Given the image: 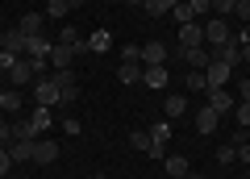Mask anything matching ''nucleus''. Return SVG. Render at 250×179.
I'll return each instance as SVG.
<instances>
[{
	"label": "nucleus",
	"instance_id": "nucleus-1",
	"mask_svg": "<svg viewBox=\"0 0 250 179\" xmlns=\"http://www.w3.org/2000/svg\"><path fill=\"white\" fill-rule=\"evenodd\" d=\"M205 42L213 46H225V42H233V29L225 25V17H213V21H205Z\"/></svg>",
	"mask_w": 250,
	"mask_h": 179
},
{
	"label": "nucleus",
	"instance_id": "nucleus-2",
	"mask_svg": "<svg viewBox=\"0 0 250 179\" xmlns=\"http://www.w3.org/2000/svg\"><path fill=\"white\" fill-rule=\"evenodd\" d=\"M175 59H184V63H188V71H205V67L213 63V54H208L205 46H192V50H184V46H179V50H175Z\"/></svg>",
	"mask_w": 250,
	"mask_h": 179
},
{
	"label": "nucleus",
	"instance_id": "nucleus-3",
	"mask_svg": "<svg viewBox=\"0 0 250 179\" xmlns=\"http://www.w3.org/2000/svg\"><path fill=\"white\" fill-rule=\"evenodd\" d=\"M208 108H213L217 117H225V113H233V108H238V96H233V92H225V88H208Z\"/></svg>",
	"mask_w": 250,
	"mask_h": 179
},
{
	"label": "nucleus",
	"instance_id": "nucleus-4",
	"mask_svg": "<svg viewBox=\"0 0 250 179\" xmlns=\"http://www.w3.org/2000/svg\"><path fill=\"white\" fill-rule=\"evenodd\" d=\"M34 100H38L42 108H54V104H59V83H54V75H50V80H34Z\"/></svg>",
	"mask_w": 250,
	"mask_h": 179
},
{
	"label": "nucleus",
	"instance_id": "nucleus-5",
	"mask_svg": "<svg viewBox=\"0 0 250 179\" xmlns=\"http://www.w3.org/2000/svg\"><path fill=\"white\" fill-rule=\"evenodd\" d=\"M34 80H38V75H34V67H29V59H17V63L9 67V83H13V88H29Z\"/></svg>",
	"mask_w": 250,
	"mask_h": 179
},
{
	"label": "nucleus",
	"instance_id": "nucleus-6",
	"mask_svg": "<svg viewBox=\"0 0 250 179\" xmlns=\"http://www.w3.org/2000/svg\"><path fill=\"white\" fill-rule=\"evenodd\" d=\"M229 75H233V67H229V63H217V59L205 67V80H208V88H225V83H229Z\"/></svg>",
	"mask_w": 250,
	"mask_h": 179
},
{
	"label": "nucleus",
	"instance_id": "nucleus-7",
	"mask_svg": "<svg viewBox=\"0 0 250 179\" xmlns=\"http://www.w3.org/2000/svg\"><path fill=\"white\" fill-rule=\"evenodd\" d=\"M179 46H184V50H192V46H205V25H196V21L179 25Z\"/></svg>",
	"mask_w": 250,
	"mask_h": 179
},
{
	"label": "nucleus",
	"instance_id": "nucleus-8",
	"mask_svg": "<svg viewBox=\"0 0 250 179\" xmlns=\"http://www.w3.org/2000/svg\"><path fill=\"white\" fill-rule=\"evenodd\" d=\"M54 159H59V146H54L50 138H38V142H34V162H38V167H50Z\"/></svg>",
	"mask_w": 250,
	"mask_h": 179
},
{
	"label": "nucleus",
	"instance_id": "nucleus-9",
	"mask_svg": "<svg viewBox=\"0 0 250 179\" xmlns=\"http://www.w3.org/2000/svg\"><path fill=\"white\" fill-rule=\"evenodd\" d=\"M50 38L46 34H34V38H25V59H50Z\"/></svg>",
	"mask_w": 250,
	"mask_h": 179
},
{
	"label": "nucleus",
	"instance_id": "nucleus-10",
	"mask_svg": "<svg viewBox=\"0 0 250 179\" xmlns=\"http://www.w3.org/2000/svg\"><path fill=\"white\" fill-rule=\"evenodd\" d=\"M71 63H75V50H71V46H62V42H54L50 46V67H54V71H67Z\"/></svg>",
	"mask_w": 250,
	"mask_h": 179
},
{
	"label": "nucleus",
	"instance_id": "nucleus-11",
	"mask_svg": "<svg viewBox=\"0 0 250 179\" xmlns=\"http://www.w3.org/2000/svg\"><path fill=\"white\" fill-rule=\"evenodd\" d=\"M59 42H62V46H71L75 59H80V54H88V42L80 38V29H75V25H62V29H59Z\"/></svg>",
	"mask_w": 250,
	"mask_h": 179
},
{
	"label": "nucleus",
	"instance_id": "nucleus-12",
	"mask_svg": "<svg viewBox=\"0 0 250 179\" xmlns=\"http://www.w3.org/2000/svg\"><path fill=\"white\" fill-rule=\"evenodd\" d=\"M142 63L146 67H167V46L163 42H146L142 46Z\"/></svg>",
	"mask_w": 250,
	"mask_h": 179
},
{
	"label": "nucleus",
	"instance_id": "nucleus-13",
	"mask_svg": "<svg viewBox=\"0 0 250 179\" xmlns=\"http://www.w3.org/2000/svg\"><path fill=\"white\" fill-rule=\"evenodd\" d=\"M142 83L154 88V92H163L171 83V75H167V67H142Z\"/></svg>",
	"mask_w": 250,
	"mask_h": 179
},
{
	"label": "nucleus",
	"instance_id": "nucleus-14",
	"mask_svg": "<svg viewBox=\"0 0 250 179\" xmlns=\"http://www.w3.org/2000/svg\"><path fill=\"white\" fill-rule=\"evenodd\" d=\"M0 50L21 54V59H25V34H21V29H9V34H0Z\"/></svg>",
	"mask_w": 250,
	"mask_h": 179
},
{
	"label": "nucleus",
	"instance_id": "nucleus-15",
	"mask_svg": "<svg viewBox=\"0 0 250 179\" xmlns=\"http://www.w3.org/2000/svg\"><path fill=\"white\" fill-rule=\"evenodd\" d=\"M83 42H88V54L113 50V34H108V29H92V38H83Z\"/></svg>",
	"mask_w": 250,
	"mask_h": 179
},
{
	"label": "nucleus",
	"instance_id": "nucleus-16",
	"mask_svg": "<svg viewBox=\"0 0 250 179\" xmlns=\"http://www.w3.org/2000/svg\"><path fill=\"white\" fill-rule=\"evenodd\" d=\"M213 59H217V63L238 67V63H242V46H238V42H225V46H217V50H213Z\"/></svg>",
	"mask_w": 250,
	"mask_h": 179
},
{
	"label": "nucleus",
	"instance_id": "nucleus-17",
	"mask_svg": "<svg viewBox=\"0 0 250 179\" xmlns=\"http://www.w3.org/2000/svg\"><path fill=\"white\" fill-rule=\"evenodd\" d=\"M9 159L13 162H34V142H29V138H17V142L9 146Z\"/></svg>",
	"mask_w": 250,
	"mask_h": 179
},
{
	"label": "nucleus",
	"instance_id": "nucleus-18",
	"mask_svg": "<svg viewBox=\"0 0 250 179\" xmlns=\"http://www.w3.org/2000/svg\"><path fill=\"white\" fill-rule=\"evenodd\" d=\"M42 25H46V13H25L17 29H21L25 38H34V34H42Z\"/></svg>",
	"mask_w": 250,
	"mask_h": 179
},
{
	"label": "nucleus",
	"instance_id": "nucleus-19",
	"mask_svg": "<svg viewBox=\"0 0 250 179\" xmlns=\"http://www.w3.org/2000/svg\"><path fill=\"white\" fill-rule=\"evenodd\" d=\"M163 167H167V175H171V179H184L188 171H192V162H188L184 154H171V159H163Z\"/></svg>",
	"mask_w": 250,
	"mask_h": 179
},
{
	"label": "nucleus",
	"instance_id": "nucleus-20",
	"mask_svg": "<svg viewBox=\"0 0 250 179\" xmlns=\"http://www.w3.org/2000/svg\"><path fill=\"white\" fill-rule=\"evenodd\" d=\"M217 121H221V117H217L213 113V108H200V113H196V129H200V134H213V129H217Z\"/></svg>",
	"mask_w": 250,
	"mask_h": 179
},
{
	"label": "nucleus",
	"instance_id": "nucleus-21",
	"mask_svg": "<svg viewBox=\"0 0 250 179\" xmlns=\"http://www.w3.org/2000/svg\"><path fill=\"white\" fill-rule=\"evenodd\" d=\"M175 4H179V0H142V9L150 13V17H163V13H171Z\"/></svg>",
	"mask_w": 250,
	"mask_h": 179
},
{
	"label": "nucleus",
	"instance_id": "nucleus-22",
	"mask_svg": "<svg viewBox=\"0 0 250 179\" xmlns=\"http://www.w3.org/2000/svg\"><path fill=\"white\" fill-rule=\"evenodd\" d=\"M163 108H167V117H184V113H188V96L171 92V96H167V104H163Z\"/></svg>",
	"mask_w": 250,
	"mask_h": 179
},
{
	"label": "nucleus",
	"instance_id": "nucleus-23",
	"mask_svg": "<svg viewBox=\"0 0 250 179\" xmlns=\"http://www.w3.org/2000/svg\"><path fill=\"white\" fill-rule=\"evenodd\" d=\"M117 80H121L125 88H129V83H138V80H142V67H138V63H121V71H117Z\"/></svg>",
	"mask_w": 250,
	"mask_h": 179
},
{
	"label": "nucleus",
	"instance_id": "nucleus-24",
	"mask_svg": "<svg viewBox=\"0 0 250 179\" xmlns=\"http://www.w3.org/2000/svg\"><path fill=\"white\" fill-rule=\"evenodd\" d=\"M167 142H171V125H167V121L150 125V146H167Z\"/></svg>",
	"mask_w": 250,
	"mask_h": 179
},
{
	"label": "nucleus",
	"instance_id": "nucleus-25",
	"mask_svg": "<svg viewBox=\"0 0 250 179\" xmlns=\"http://www.w3.org/2000/svg\"><path fill=\"white\" fill-rule=\"evenodd\" d=\"M129 146L142 150V154H150V129H134V134H129Z\"/></svg>",
	"mask_w": 250,
	"mask_h": 179
},
{
	"label": "nucleus",
	"instance_id": "nucleus-26",
	"mask_svg": "<svg viewBox=\"0 0 250 179\" xmlns=\"http://www.w3.org/2000/svg\"><path fill=\"white\" fill-rule=\"evenodd\" d=\"M71 9H75L71 0H50V4H46V17H54V21H59V17H67Z\"/></svg>",
	"mask_w": 250,
	"mask_h": 179
},
{
	"label": "nucleus",
	"instance_id": "nucleus-27",
	"mask_svg": "<svg viewBox=\"0 0 250 179\" xmlns=\"http://www.w3.org/2000/svg\"><path fill=\"white\" fill-rule=\"evenodd\" d=\"M21 108V92H0V113H17Z\"/></svg>",
	"mask_w": 250,
	"mask_h": 179
},
{
	"label": "nucleus",
	"instance_id": "nucleus-28",
	"mask_svg": "<svg viewBox=\"0 0 250 179\" xmlns=\"http://www.w3.org/2000/svg\"><path fill=\"white\" fill-rule=\"evenodd\" d=\"M171 17H175L179 25H188V21H196V17H192V4H188V0H179L175 9H171Z\"/></svg>",
	"mask_w": 250,
	"mask_h": 179
},
{
	"label": "nucleus",
	"instance_id": "nucleus-29",
	"mask_svg": "<svg viewBox=\"0 0 250 179\" xmlns=\"http://www.w3.org/2000/svg\"><path fill=\"white\" fill-rule=\"evenodd\" d=\"M188 92H208V80H205V71H188Z\"/></svg>",
	"mask_w": 250,
	"mask_h": 179
},
{
	"label": "nucleus",
	"instance_id": "nucleus-30",
	"mask_svg": "<svg viewBox=\"0 0 250 179\" xmlns=\"http://www.w3.org/2000/svg\"><path fill=\"white\" fill-rule=\"evenodd\" d=\"M233 9H238V0H213V13H217V17H225V21L233 17Z\"/></svg>",
	"mask_w": 250,
	"mask_h": 179
},
{
	"label": "nucleus",
	"instance_id": "nucleus-31",
	"mask_svg": "<svg viewBox=\"0 0 250 179\" xmlns=\"http://www.w3.org/2000/svg\"><path fill=\"white\" fill-rule=\"evenodd\" d=\"M217 162H221V167H233V162H238V146H221V150H217Z\"/></svg>",
	"mask_w": 250,
	"mask_h": 179
},
{
	"label": "nucleus",
	"instance_id": "nucleus-32",
	"mask_svg": "<svg viewBox=\"0 0 250 179\" xmlns=\"http://www.w3.org/2000/svg\"><path fill=\"white\" fill-rule=\"evenodd\" d=\"M233 113H238V129H250V100H238Z\"/></svg>",
	"mask_w": 250,
	"mask_h": 179
},
{
	"label": "nucleus",
	"instance_id": "nucleus-33",
	"mask_svg": "<svg viewBox=\"0 0 250 179\" xmlns=\"http://www.w3.org/2000/svg\"><path fill=\"white\" fill-rule=\"evenodd\" d=\"M54 83H59V92L62 88H75V71L67 67V71H54Z\"/></svg>",
	"mask_w": 250,
	"mask_h": 179
},
{
	"label": "nucleus",
	"instance_id": "nucleus-34",
	"mask_svg": "<svg viewBox=\"0 0 250 179\" xmlns=\"http://www.w3.org/2000/svg\"><path fill=\"white\" fill-rule=\"evenodd\" d=\"M192 4V17H205V13H213V0H188Z\"/></svg>",
	"mask_w": 250,
	"mask_h": 179
},
{
	"label": "nucleus",
	"instance_id": "nucleus-35",
	"mask_svg": "<svg viewBox=\"0 0 250 179\" xmlns=\"http://www.w3.org/2000/svg\"><path fill=\"white\" fill-rule=\"evenodd\" d=\"M121 59H125V63H142V46H125Z\"/></svg>",
	"mask_w": 250,
	"mask_h": 179
},
{
	"label": "nucleus",
	"instance_id": "nucleus-36",
	"mask_svg": "<svg viewBox=\"0 0 250 179\" xmlns=\"http://www.w3.org/2000/svg\"><path fill=\"white\" fill-rule=\"evenodd\" d=\"M80 129H83V121H75V117H67V121H62V134H67V138H75Z\"/></svg>",
	"mask_w": 250,
	"mask_h": 179
},
{
	"label": "nucleus",
	"instance_id": "nucleus-37",
	"mask_svg": "<svg viewBox=\"0 0 250 179\" xmlns=\"http://www.w3.org/2000/svg\"><path fill=\"white\" fill-rule=\"evenodd\" d=\"M233 17H238V21H246V25H250V0H238V9H233Z\"/></svg>",
	"mask_w": 250,
	"mask_h": 179
},
{
	"label": "nucleus",
	"instance_id": "nucleus-38",
	"mask_svg": "<svg viewBox=\"0 0 250 179\" xmlns=\"http://www.w3.org/2000/svg\"><path fill=\"white\" fill-rule=\"evenodd\" d=\"M0 142H17V134H13L9 121H0Z\"/></svg>",
	"mask_w": 250,
	"mask_h": 179
},
{
	"label": "nucleus",
	"instance_id": "nucleus-39",
	"mask_svg": "<svg viewBox=\"0 0 250 179\" xmlns=\"http://www.w3.org/2000/svg\"><path fill=\"white\" fill-rule=\"evenodd\" d=\"M9 167H13V159H9V150H0V179L9 175Z\"/></svg>",
	"mask_w": 250,
	"mask_h": 179
},
{
	"label": "nucleus",
	"instance_id": "nucleus-40",
	"mask_svg": "<svg viewBox=\"0 0 250 179\" xmlns=\"http://www.w3.org/2000/svg\"><path fill=\"white\" fill-rule=\"evenodd\" d=\"M75 96H80V92H75V88H62V92H59V104H71Z\"/></svg>",
	"mask_w": 250,
	"mask_h": 179
},
{
	"label": "nucleus",
	"instance_id": "nucleus-41",
	"mask_svg": "<svg viewBox=\"0 0 250 179\" xmlns=\"http://www.w3.org/2000/svg\"><path fill=\"white\" fill-rule=\"evenodd\" d=\"M238 162H246V167H250V142H242V146H238Z\"/></svg>",
	"mask_w": 250,
	"mask_h": 179
},
{
	"label": "nucleus",
	"instance_id": "nucleus-42",
	"mask_svg": "<svg viewBox=\"0 0 250 179\" xmlns=\"http://www.w3.org/2000/svg\"><path fill=\"white\" fill-rule=\"evenodd\" d=\"M238 100H250V80H242V83H238Z\"/></svg>",
	"mask_w": 250,
	"mask_h": 179
},
{
	"label": "nucleus",
	"instance_id": "nucleus-43",
	"mask_svg": "<svg viewBox=\"0 0 250 179\" xmlns=\"http://www.w3.org/2000/svg\"><path fill=\"white\" fill-rule=\"evenodd\" d=\"M242 63H250V46H242Z\"/></svg>",
	"mask_w": 250,
	"mask_h": 179
},
{
	"label": "nucleus",
	"instance_id": "nucleus-44",
	"mask_svg": "<svg viewBox=\"0 0 250 179\" xmlns=\"http://www.w3.org/2000/svg\"><path fill=\"white\" fill-rule=\"evenodd\" d=\"M184 179H205V175H200V171H188V175Z\"/></svg>",
	"mask_w": 250,
	"mask_h": 179
},
{
	"label": "nucleus",
	"instance_id": "nucleus-45",
	"mask_svg": "<svg viewBox=\"0 0 250 179\" xmlns=\"http://www.w3.org/2000/svg\"><path fill=\"white\" fill-rule=\"evenodd\" d=\"M125 4H142V0H125Z\"/></svg>",
	"mask_w": 250,
	"mask_h": 179
},
{
	"label": "nucleus",
	"instance_id": "nucleus-46",
	"mask_svg": "<svg viewBox=\"0 0 250 179\" xmlns=\"http://www.w3.org/2000/svg\"><path fill=\"white\" fill-rule=\"evenodd\" d=\"M92 179H104V175H92Z\"/></svg>",
	"mask_w": 250,
	"mask_h": 179
}]
</instances>
